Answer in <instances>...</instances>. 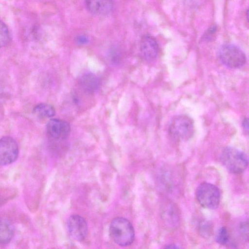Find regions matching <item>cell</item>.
Listing matches in <instances>:
<instances>
[{"label": "cell", "mask_w": 249, "mask_h": 249, "mask_svg": "<svg viewBox=\"0 0 249 249\" xmlns=\"http://www.w3.org/2000/svg\"><path fill=\"white\" fill-rule=\"evenodd\" d=\"M109 231L110 237L119 246H129L134 240V227L130 221L124 217L114 218L110 223Z\"/></svg>", "instance_id": "1"}, {"label": "cell", "mask_w": 249, "mask_h": 249, "mask_svg": "<svg viewBox=\"0 0 249 249\" xmlns=\"http://www.w3.org/2000/svg\"><path fill=\"white\" fill-rule=\"evenodd\" d=\"M219 159L224 166L233 174H241L248 166V158L245 153L233 147L224 148L220 153Z\"/></svg>", "instance_id": "2"}, {"label": "cell", "mask_w": 249, "mask_h": 249, "mask_svg": "<svg viewBox=\"0 0 249 249\" xmlns=\"http://www.w3.org/2000/svg\"><path fill=\"white\" fill-rule=\"evenodd\" d=\"M194 132L193 120L186 115L175 116L168 127L169 135L177 141H186L192 137Z\"/></svg>", "instance_id": "3"}, {"label": "cell", "mask_w": 249, "mask_h": 249, "mask_svg": "<svg viewBox=\"0 0 249 249\" xmlns=\"http://www.w3.org/2000/svg\"><path fill=\"white\" fill-rule=\"evenodd\" d=\"M218 56L225 66L232 69L241 68L247 61L244 52L232 44L227 43L221 46L218 50Z\"/></svg>", "instance_id": "4"}, {"label": "cell", "mask_w": 249, "mask_h": 249, "mask_svg": "<svg viewBox=\"0 0 249 249\" xmlns=\"http://www.w3.org/2000/svg\"><path fill=\"white\" fill-rule=\"evenodd\" d=\"M196 198L203 207L209 209L217 208L220 201V192L215 185L209 182H203L197 188Z\"/></svg>", "instance_id": "5"}, {"label": "cell", "mask_w": 249, "mask_h": 249, "mask_svg": "<svg viewBox=\"0 0 249 249\" xmlns=\"http://www.w3.org/2000/svg\"><path fill=\"white\" fill-rule=\"evenodd\" d=\"M18 147L13 138L5 136L0 139V165H6L16 160Z\"/></svg>", "instance_id": "6"}, {"label": "cell", "mask_w": 249, "mask_h": 249, "mask_svg": "<svg viewBox=\"0 0 249 249\" xmlns=\"http://www.w3.org/2000/svg\"><path fill=\"white\" fill-rule=\"evenodd\" d=\"M67 228L70 237L75 241H83L88 233L87 221L84 217L79 215H72L69 218Z\"/></svg>", "instance_id": "7"}, {"label": "cell", "mask_w": 249, "mask_h": 249, "mask_svg": "<svg viewBox=\"0 0 249 249\" xmlns=\"http://www.w3.org/2000/svg\"><path fill=\"white\" fill-rule=\"evenodd\" d=\"M46 132L50 138L57 140H63L69 137L71 126L65 121L52 119L47 124Z\"/></svg>", "instance_id": "8"}, {"label": "cell", "mask_w": 249, "mask_h": 249, "mask_svg": "<svg viewBox=\"0 0 249 249\" xmlns=\"http://www.w3.org/2000/svg\"><path fill=\"white\" fill-rule=\"evenodd\" d=\"M140 50L143 59L146 61H152L155 59L159 54V44L153 36L144 35L140 41Z\"/></svg>", "instance_id": "9"}, {"label": "cell", "mask_w": 249, "mask_h": 249, "mask_svg": "<svg viewBox=\"0 0 249 249\" xmlns=\"http://www.w3.org/2000/svg\"><path fill=\"white\" fill-rule=\"evenodd\" d=\"M85 3L87 10L95 15H108L113 8L112 0H85Z\"/></svg>", "instance_id": "10"}, {"label": "cell", "mask_w": 249, "mask_h": 249, "mask_svg": "<svg viewBox=\"0 0 249 249\" xmlns=\"http://www.w3.org/2000/svg\"><path fill=\"white\" fill-rule=\"evenodd\" d=\"M100 84V80L98 77L92 73H85L80 79V85L81 88L87 93L94 92L99 89Z\"/></svg>", "instance_id": "11"}, {"label": "cell", "mask_w": 249, "mask_h": 249, "mask_svg": "<svg viewBox=\"0 0 249 249\" xmlns=\"http://www.w3.org/2000/svg\"><path fill=\"white\" fill-rule=\"evenodd\" d=\"M162 218L169 226H175L179 221V213L175 206L171 203L165 204L162 210Z\"/></svg>", "instance_id": "12"}, {"label": "cell", "mask_w": 249, "mask_h": 249, "mask_svg": "<svg viewBox=\"0 0 249 249\" xmlns=\"http://www.w3.org/2000/svg\"><path fill=\"white\" fill-rule=\"evenodd\" d=\"M14 235V229L12 224L7 220L0 219V244L10 242Z\"/></svg>", "instance_id": "13"}, {"label": "cell", "mask_w": 249, "mask_h": 249, "mask_svg": "<svg viewBox=\"0 0 249 249\" xmlns=\"http://www.w3.org/2000/svg\"><path fill=\"white\" fill-rule=\"evenodd\" d=\"M33 113L38 118H49L54 115L55 111L52 105L46 103H40L34 107Z\"/></svg>", "instance_id": "14"}, {"label": "cell", "mask_w": 249, "mask_h": 249, "mask_svg": "<svg viewBox=\"0 0 249 249\" xmlns=\"http://www.w3.org/2000/svg\"><path fill=\"white\" fill-rule=\"evenodd\" d=\"M11 35L6 25L0 20V48H2L10 42Z\"/></svg>", "instance_id": "15"}, {"label": "cell", "mask_w": 249, "mask_h": 249, "mask_svg": "<svg viewBox=\"0 0 249 249\" xmlns=\"http://www.w3.org/2000/svg\"><path fill=\"white\" fill-rule=\"evenodd\" d=\"M230 235L225 227H221L215 236V241L221 245H226L229 243Z\"/></svg>", "instance_id": "16"}, {"label": "cell", "mask_w": 249, "mask_h": 249, "mask_svg": "<svg viewBox=\"0 0 249 249\" xmlns=\"http://www.w3.org/2000/svg\"><path fill=\"white\" fill-rule=\"evenodd\" d=\"M198 231L202 236L207 238L212 234L213 227L209 221H203L199 225Z\"/></svg>", "instance_id": "17"}, {"label": "cell", "mask_w": 249, "mask_h": 249, "mask_svg": "<svg viewBox=\"0 0 249 249\" xmlns=\"http://www.w3.org/2000/svg\"><path fill=\"white\" fill-rule=\"evenodd\" d=\"M248 220L242 221L238 226V232L241 238L244 241H248Z\"/></svg>", "instance_id": "18"}, {"label": "cell", "mask_w": 249, "mask_h": 249, "mask_svg": "<svg viewBox=\"0 0 249 249\" xmlns=\"http://www.w3.org/2000/svg\"><path fill=\"white\" fill-rule=\"evenodd\" d=\"M242 126L244 130L247 132H248L249 125H248V118H245L242 121Z\"/></svg>", "instance_id": "19"}, {"label": "cell", "mask_w": 249, "mask_h": 249, "mask_svg": "<svg viewBox=\"0 0 249 249\" xmlns=\"http://www.w3.org/2000/svg\"><path fill=\"white\" fill-rule=\"evenodd\" d=\"M77 41L79 43L84 44L87 42V39L84 36H79L77 38Z\"/></svg>", "instance_id": "20"}, {"label": "cell", "mask_w": 249, "mask_h": 249, "mask_svg": "<svg viewBox=\"0 0 249 249\" xmlns=\"http://www.w3.org/2000/svg\"><path fill=\"white\" fill-rule=\"evenodd\" d=\"M165 248H169V249H177V248H179V247H178L177 245L175 244H170L167 245Z\"/></svg>", "instance_id": "21"}]
</instances>
